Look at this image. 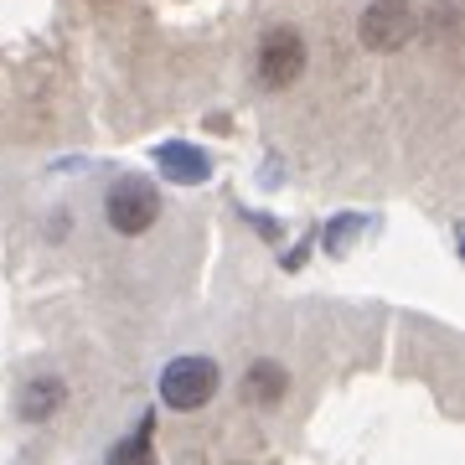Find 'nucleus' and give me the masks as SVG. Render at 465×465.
Wrapping results in <instances>:
<instances>
[{"label": "nucleus", "mask_w": 465, "mask_h": 465, "mask_svg": "<svg viewBox=\"0 0 465 465\" xmlns=\"http://www.w3.org/2000/svg\"><path fill=\"white\" fill-rule=\"evenodd\" d=\"M419 32L414 11H409V0H372L357 21V36H362L367 52H399L409 36Z\"/></svg>", "instance_id": "nucleus-4"}, {"label": "nucleus", "mask_w": 465, "mask_h": 465, "mask_svg": "<svg viewBox=\"0 0 465 465\" xmlns=\"http://www.w3.org/2000/svg\"><path fill=\"white\" fill-rule=\"evenodd\" d=\"M161 171L176 176V182H202L207 176V155H197V150H186V145H166L161 150Z\"/></svg>", "instance_id": "nucleus-7"}, {"label": "nucleus", "mask_w": 465, "mask_h": 465, "mask_svg": "<svg viewBox=\"0 0 465 465\" xmlns=\"http://www.w3.org/2000/svg\"><path fill=\"white\" fill-rule=\"evenodd\" d=\"M104 465H161V460H155V445H150V419L140 424V434L119 440V445L109 450V460H104Z\"/></svg>", "instance_id": "nucleus-8"}, {"label": "nucleus", "mask_w": 465, "mask_h": 465, "mask_svg": "<svg viewBox=\"0 0 465 465\" xmlns=\"http://www.w3.org/2000/svg\"><path fill=\"white\" fill-rule=\"evenodd\" d=\"M284 393H290V372H284L280 362H253L249 372H243V403H280Z\"/></svg>", "instance_id": "nucleus-5"}, {"label": "nucleus", "mask_w": 465, "mask_h": 465, "mask_svg": "<svg viewBox=\"0 0 465 465\" xmlns=\"http://www.w3.org/2000/svg\"><path fill=\"white\" fill-rule=\"evenodd\" d=\"M217 362L213 357H176V362H166V372H161V399L171 403V409H182V414H192V409H202V403L217 393Z\"/></svg>", "instance_id": "nucleus-2"}, {"label": "nucleus", "mask_w": 465, "mask_h": 465, "mask_svg": "<svg viewBox=\"0 0 465 465\" xmlns=\"http://www.w3.org/2000/svg\"><path fill=\"white\" fill-rule=\"evenodd\" d=\"M300 73H305V42H300V32H290V26H274V32L259 42V57H253V78H259V88H290L300 84Z\"/></svg>", "instance_id": "nucleus-3"}, {"label": "nucleus", "mask_w": 465, "mask_h": 465, "mask_svg": "<svg viewBox=\"0 0 465 465\" xmlns=\"http://www.w3.org/2000/svg\"><path fill=\"white\" fill-rule=\"evenodd\" d=\"M63 409V382L57 378H36L21 388V399H16V414L26 419V424H42V419H52Z\"/></svg>", "instance_id": "nucleus-6"}, {"label": "nucleus", "mask_w": 465, "mask_h": 465, "mask_svg": "<svg viewBox=\"0 0 465 465\" xmlns=\"http://www.w3.org/2000/svg\"><path fill=\"white\" fill-rule=\"evenodd\" d=\"M104 217H109V228L119 238H140L145 228H155V217H161V192L140 176H124V182L109 186V197H104Z\"/></svg>", "instance_id": "nucleus-1"}]
</instances>
